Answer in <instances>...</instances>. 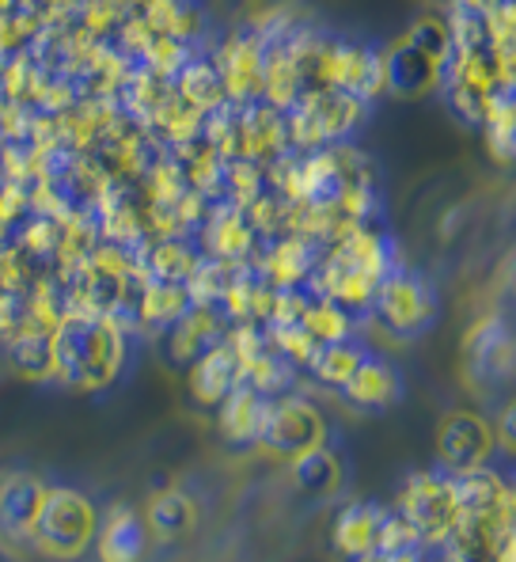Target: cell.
<instances>
[{
  "label": "cell",
  "mask_w": 516,
  "mask_h": 562,
  "mask_svg": "<svg viewBox=\"0 0 516 562\" xmlns=\"http://www.w3.org/2000/svg\"><path fill=\"white\" fill-rule=\"evenodd\" d=\"M54 380L69 392H106L130 361V330L111 316L69 308L54 324Z\"/></svg>",
  "instance_id": "6da1fadb"
},
{
  "label": "cell",
  "mask_w": 516,
  "mask_h": 562,
  "mask_svg": "<svg viewBox=\"0 0 516 562\" xmlns=\"http://www.w3.org/2000/svg\"><path fill=\"white\" fill-rule=\"evenodd\" d=\"M391 267H399L391 239L372 225H357L354 233H346L338 244L323 251L319 267H315L304 289L335 301L349 316H361V312L372 308V296H377L380 281L388 278Z\"/></svg>",
  "instance_id": "7a4b0ae2"
},
{
  "label": "cell",
  "mask_w": 516,
  "mask_h": 562,
  "mask_svg": "<svg viewBox=\"0 0 516 562\" xmlns=\"http://www.w3.org/2000/svg\"><path fill=\"white\" fill-rule=\"evenodd\" d=\"M99 532V506L77 486H49L31 548L54 562H80Z\"/></svg>",
  "instance_id": "3957f363"
},
{
  "label": "cell",
  "mask_w": 516,
  "mask_h": 562,
  "mask_svg": "<svg viewBox=\"0 0 516 562\" xmlns=\"http://www.w3.org/2000/svg\"><path fill=\"white\" fill-rule=\"evenodd\" d=\"M369 103H361L357 95H346L338 88H319L296 99L285 111V130H289V148H323L338 145L343 137L354 134L361 126Z\"/></svg>",
  "instance_id": "277c9868"
},
{
  "label": "cell",
  "mask_w": 516,
  "mask_h": 562,
  "mask_svg": "<svg viewBox=\"0 0 516 562\" xmlns=\"http://www.w3.org/2000/svg\"><path fill=\"white\" fill-rule=\"evenodd\" d=\"M395 514L411 525L422 548H440L456 528V520H460L456 479L448 471H414L403 483V491H399Z\"/></svg>",
  "instance_id": "5b68a950"
},
{
  "label": "cell",
  "mask_w": 516,
  "mask_h": 562,
  "mask_svg": "<svg viewBox=\"0 0 516 562\" xmlns=\"http://www.w3.org/2000/svg\"><path fill=\"white\" fill-rule=\"evenodd\" d=\"M255 445L262 452H270V457L293 464L296 457L327 445V418H323V411L315 407L312 400H301V395H273V400L266 403V415H262V426H258Z\"/></svg>",
  "instance_id": "8992f818"
},
{
  "label": "cell",
  "mask_w": 516,
  "mask_h": 562,
  "mask_svg": "<svg viewBox=\"0 0 516 562\" xmlns=\"http://www.w3.org/2000/svg\"><path fill=\"white\" fill-rule=\"evenodd\" d=\"M372 316L377 324L395 338H418L433 319H437V296H433L429 281L411 267H391L388 278L380 281L377 296H372Z\"/></svg>",
  "instance_id": "52a82bcc"
},
{
  "label": "cell",
  "mask_w": 516,
  "mask_h": 562,
  "mask_svg": "<svg viewBox=\"0 0 516 562\" xmlns=\"http://www.w3.org/2000/svg\"><path fill=\"white\" fill-rule=\"evenodd\" d=\"M49 483L35 471H0V551L23 555L35 540Z\"/></svg>",
  "instance_id": "ba28073f"
},
{
  "label": "cell",
  "mask_w": 516,
  "mask_h": 562,
  "mask_svg": "<svg viewBox=\"0 0 516 562\" xmlns=\"http://www.w3.org/2000/svg\"><path fill=\"white\" fill-rule=\"evenodd\" d=\"M460 358H463V373L479 387H490L509 376L516 366V335L505 324V316L486 312V316L474 319L468 335H463Z\"/></svg>",
  "instance_id": "9c48e42d"
},
{
  "label": "cell",
  "mask_w": 516,
  "mask_h": 562,
  "mask_svg": "<svg viewBox=\"0 0 516 562\" xmlns=\"http://www.w3.org/2000/svg\"><path fill=\"white\" fill-rule=\"evenodd\" d=\"M497 449L494 422H486L474 411H448L437 426V460L440 471L463 475V471L486 468Z\"/></svg>",
  "instance_id": "30bf717a"
},
{
  "label": "cell",
  "mask_w": 516,
  "mask_h": 562,
  "mask_svg": "<svg viewBox=\"0 0 516 562\" xmlns=\"http://www.w3.org/2000/svg\"><path fill=\"white\" fill-rule=\"evenodd\" d=\"M323 88H338L346 95H357L361 103L384 95V57H380V49L349 43V38H327Z\"/></svg>",
  "instance_id": "8fae6325"
},
{
  "label": "cell",
  "mask_w": 516,
  "mask_h": 562,
  "mask_svg": "<svg viewBox=\"0 0 516 562\" xmlns=\"http://www.w3.org/2000/svg\"><path fill=\"white\" fill-rule=\"evenodd\" d=\"M513 528V514H460L448 540L440 543L445 562H505V543Z\"/></svg>",
  "instance_id": "7c38bea8"
},
{
  "label": "cell",
  "mask_w": 516,
  "mask_h": 562,
  "mask_svg": "<svg viewBox=\"0 0 516 562\" xmlns=\"http://www.w3.org/2000/svg\"><path fill=\"white\" fill-rule=\"evenodd\" d=\"M384 57V92L395 99H426L440 88L445 65L437 57H429L426 49H418L411 38H395L388 49H380Z\"/></svg>",
  "instance_id": "4fadbf2b"
},
{
  "label": "cell",
  "mask_w": 516,
  "mask_h": 562,
  "mask_svg": "<svg viewBox=\"0 0 516 562\" xmlns=\"http://www.w3.org/2000/svg\"><path fill=\"white\" fill-rule=\"evenodd\" d=\"M213 61L224 77V88H228V103L247 106V103H258V99H262L266 43L258 31H239V35H232Z\"/></svg>",
  "instance_id": "5bb4252c"
},
{
  "label": "cell",
  "mask_w": 516,
  "mask_h": 562,
  "mask_svg": "<svg viewBox=\"0 0 516 562\" xmlns=\"http://www.w3.org/2000/svg\"><path fill=\"white\" fill-rule=\"evenodd\" d=\"M202 233V255H213V259H228V262H247L255 259L258 251V233L239 205L232 202H216L210 205L205 221L198 225Z\"/></svg>",
  "instance_id": "9a60e30c"
},
{
  "label": "cell",
  "mask_w": 516,
  "mask_h": 562,
  "mask_svg": "<svg viewBox=\"0 0 516 562\" xmlns=\"http://www.w3.org/2000/svg\"><path fill=\"white\" fill-rule=\"evenodd\" d=\"M384 525H388L384 506H377V502H349L343 514L335 517L330 543H335L338 555L349 562L380 559V548H384Z\"/></svg>",
  "instance_id": "2e32d148"
},
{
  "label": "cell",
  "mask_w": 516,
  "mask_h": 562,
  "mask_svg": "<svg viewBox=\"0 0 516 562\" xmlns=\"http://www.w3.org/2000/svg\"><path fill=\"white\" fill-rule=\"evenodd\" d=\"M148 540L153 536L145 528V517L126 502H119V506L99 514V532L91 551H96L99 562H145Z\"/></svg>",
  "instance_id": "e0dca14e"
},
{
  "label": "cell",
  "mask_w": 516,
  "mask_h": 562,
  "mask_svg": "<svg viewBox=\"0 0 516 562\" xmlns=\"http://www.w3.org/2000/svg\"><path fill=\"white\" fill-rule=\"evenodd\" d=\"M187 369H190V373H187L190 395H194V403H198V407H205V411L221 407L224 395H228L232 387L244 380V369H239V358H236V350H232L228 335H224L216 346H210L202 358L190 361Z\"/></svg>",
  "instance_id": "ac0fdd59"
},
{
  "label": "cell",
  "mask_w": 516,
  "mask_h": 562,
  "mask_svg": "<svg viewBox=\"0 0 516 562\" xmlns=\"http://www.w3.org/2000/svg\"><path fill=\"white\" fill-rule=\"evenodd\" d=\"M141 517H145V528L153 540L175 543L198 525V502L182 486H160V491L148 494Z\"/></svg>",
  "instance_id": "d6986e66"
},
{
  "label": "cell",
  "mask_w": 516,
  "mask_h": 562,
  "mask_svg": "<svg viewBox=\"0 0 516 562\" xmlns=\"http://www.w3.org/2000/svg\"><path fill=\"white\" fill-rule=\"evenodd\" d=\"M343 395H346V403H354V407H361V411H388L391 403H399L403 384H399V373L391 361L377 358V353H364L357 373L343 384Z\"/></svg>",
  "instance_id": "ffe728a7"
},
{
  "label": "cell",
  "mask_w": 516,
  "mask_h": 562,
  "mask_svg": "<svg viewBox=\"0 0 516 562\" xmlns=\"http://www.w3.org/2000/svg\"><path fill=\"white\" fill-rule=\"evenodd\" d=\"M266 403H270V395H262L255 384L239 380V384L221 400V407H216V422H221L224 441L255 445L258 426H262V415H266Z\"/></svg>",
  "instance_id": "44dd1931"
},
{
  "label": "cell",
  "mask_w": 516,
  "mask_h": 562,
  "mask_svg": "<svg viewBox=\"0 0 516 562\" xmlns=\"http://www.w3.org/2000/svg\"><path fill=\"white\" fill-rule=\"evenodd\" d=\"M190 308H194V301H190V289L182 285V281L145 278V289H141V301H137V327L164 335V330L179 324Z\"/></svg>",
  "instance_id": "7402d4cb"
},
{
  "label": "cell",
  "mask_w": 516,
  "mask_h": 562,
  "mask_svg": "<svg viewBox=\"0 0 516 562\" xmlns=\"http://www.w3.org/2000/svg\"><path fill=\"white\" fill-rule=\"evenodd\" d=\"M293 483H296V491L307 494V498H315V502L338 498V494H343V486H346L343 457H338L335 449H327V445L304 452V457L293 460Z\"/></svg>",
  "instance_id": "603a6c76"
},
{
  "label": "cell",
  "mask_w": 516,
  "mask_h": 562,
  "mask_svg": "<svg viewBox=\"0 0 516 562\" xmlns=\"http://www.w3.org/2000/svg\"><path fill=\"white\" fill-rule=\"evenodd\" d=\"M171 85H175V92L187 99V103H194L202 114L228 103V88H224L221 69H216V61H205V57H190L171 77Z\"/></svg>",
  "instance_id": "cb8c5ba5"
},
{
  "label": "cell",
  "mask_w": 516,
  "mask_h": 562,
  "mask_svg": "<svg viewBox=\"0 0 516 562\" xmlns=\"http://www.w3.org/2000/svg\"><path fill=\"white\" fill-rule=\"evenodd\" d=\"M198 262H202V251L190 247L182 236H160L156 244H145V251H141V267L156 281H182L187 285Z\"/></svg>",
  "instance_id": "d4e9b609"
},
{
  "label": "cell",
  "mask_w": 516,
  "mask_h": 562,
  "mask_svg": "<svg viewBox=\"0 0 516 562\" xmlns=\"http://www.w3.org/2000/svg\"><path fill=\"white\" fill-rule=\"evenodd\" d=\"M54 330L46 327H31L23 335L8 338L4 350H8V361L20 376L27 380H54Z\"/></svg>",
  "instance_id": "484cf974"
},
{
  "label": "cell",
  "mask_w": 516,
  "mask_h": 562,
  "mask_svg": "<svg viewBox=\"0 0 516 562\" xmlns=\"http://www.w3.org/2000/svg\"><path fill=\"white\" fill-rule=\"evenodd\" d=\"M364 353H369V350H364V346L349 335V338H343V342L319 346V350L312 353V361H307V373L319 380V384L338 387V392H343V384L357 373V366L364 361Z\"/></svg>",
  "instance_id": "4316f807"
},
{
  "label": "cell",
  "mask_w": 516,
  "mask_h": 562,
  "mask_svg": "<svg viewBox=\"0 0 516 562\" xmlns=\"http://www.w3.org/2000/svg\"><path fill=\"white\" fill-rule=\"evenodd\" d=\"M301 327L319 346H327V342H343V338L354 335V316H349L346 308H338L335 301H327V296L312 293V296H307V304H304Z\"/></svg>",
  "instance_id": "83f0119b"
},
{
  "label": "cell",
  "mask_w": 516,
  "mask_h": 562,
  "mask_svg": "<svg viewBox=\"0 0 516 562\" xmlns=\"http://www.w3.org/2000/svg\"><path fill=\"white\" fill-rule=\"evenodd\" d=\"M406 38L418 49H426L429 57H437L440 65H448V57H452V27H448L445 15H418Z\"/></svg>",
  "instance_id": "f1b7e54d"
},
{
  "label": "cell",
  "mask_w": 516,
  "mask_h": 562,
  "mask_svg": "<svg viewBox=\"0 0 516 562\" xmlns=\"http://www.w3.org/2000/svg\"><path fill=\"white\" fill-rule=\"evenodd\" d=\"M482 134H486V148L497 164H513L516 160V111L502 114H486L482 122Z\"/></svg>",
  "instance_id": "f546056e"
},
{
  "label": "cell",
  "mask_w": 516,
  "mask_h": 562,
  "mask_svg": "<svg viewBox=\"0 0 516 562\" xmlns=\"http://www.w3.org/2000/svg\"><path fill=\"white\" fill-rule=\"evenodd\" d=\"M494 437H497V445H502L505 452H513V457H516V395H513L509 403H505L502 411H497Z\"/></svg>",
  "instance_id": "4dcf8cb0"
},
{
  "label": "cell",
  "mask_w": 516,
  "mask_h": 562,
  "mask_svg": "<svg viewBox=\"0 0 516 562\" xmlns=\"http://www.w3.org/2000/svg\"><path fill=\"white\" fill-rule=\"evenodd\" d=\"M422 551H426V548H406V551H391V555H380L377 562H426V559H422Z\"/></svg>",
  "instance_id": "1f68e13d"
},
{
  "label": "cell",
  "mask_w": 516,
  "mask_h": 562,
  "mask_svg": "<svg viewBox=\"0 0 516 562\" xmlns=\"http://www.w3.org/2000/svg\"><path fill=\"white\" fill-rule=\"evenodd\" d=\"M505 562H516V528L509 532V543H505Z\"/></svg>",
  "instance_id": "d6a6232c"
},
{
  "label": "cell",
  "mask_w": 516,
  "mask_h": 562,
  "mask_svg": "<svg viewBox=\"0 0 516 562\" xmlns=\"http://www.w3.org/2000/svg\"><path fill=\"white\" fill-rule=\"evenodd\" d=\"M4 61H8V54H4V49H0V72H4Z\"/></svg>",
  "instance_id": "836d02e7"
},
{
  "label": "cell",
  "mask_w": 516,
  "mask_h": 562,
  "mask_svg": "<svg viewBox=\"0 0 516 562\" xmlns=\"http://www.w3.org/2000/svg\"><path fill=\"white\" fill-rule=\"evenodd\" d=\"M509 486H513V502H516V475L509 479Z\"/></svg>",
  "instance_id": "e575fe53"
},
{
  "label": "cell",
  "mask_w": 516,
  "mask_h": 562,
  "mask_svg": "<svg viewBox=\"0 0 516 562\" xmlns=\"http://www.w3.org/2000/svg\"><path fill=\"white\" fill-rule=\"evenodd\" d=\"M0 562H4V559H0Z\"/></svg>",
  "instance_id": "d590c367"
}]
</instances>
